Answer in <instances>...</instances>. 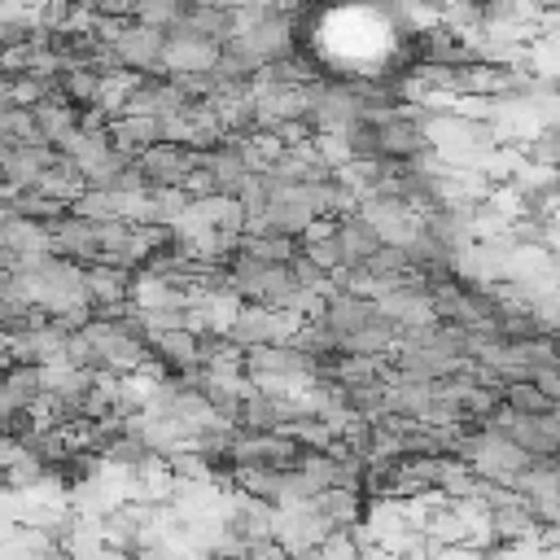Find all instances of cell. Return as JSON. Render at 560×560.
I'll return each instance as SVG.
<instances>
[{"instance_id":"obj_1","label":"cell","mask_w":560,"mask_h":560,"mask_svg":"<svg viewBox=\"0 0 560 560\" xmlns=\"http://www.w3.org/2000/svg\"><path fill=\"white\" fill-rule=\"evenodd\" d=\"M136 166L149 179V188H184V179L201 166V149L179 140H158L144 153H136Z\"/></svg>"},{"instance_id":"obj_2","label":"cell","mask_w":560,"mask_h":560,"mask_svg":"<svg viewBox=\"0 0 560 560\" xmlns=\"http://www.w3.org/2000/svg\"><path fill=\"white\" fill-rule=\"evenodd\" d=\"M433 153L429 127L411 114H381L376 118V162H416Z\"/></svg>"},{"instance_id":"obj_3","label":"cell","mask_w":560,"mask_h":560,"mask_svg":"<svg viewBox=\"0 0 560 560\" xmlns=\"http://www.w3.org/2000/svg\"><path fill=\"white\" fill-rule=\"evenodd\" d=\"M162 44H166V35L158 26H144V22L109 35V52L127 70H153V66H162Z\"/></svg>"},{"instance_id":"obj_4","label":"cell","mask_w":560,"mask_h":560,"mask_svg":"<svg viewBox=\"0 0 560 560\" xmlns=\"http://www.w3.org/2000/svg\"><path fill=\"white\" fill-rule=\"evenodd\" d=\"M376 319V302L363 298V293H350V289H332L328 293V306H324V324L332 328L337 341H346L350 332L368 328Z\"/></svg>"},{"instance_id":"obj_5","label":"cell","mask_w":560,"mask_h":560,"mask_svg":"<svg viewBox=\"0 0 560 560\" xmlns=\"http://www.w3.org/2000/svg\"><path fill=\"white\" fill-rule=\"evenodd\" d=\"M332 236H337V245H341V254H346V267H359V262H368V258L381 249V236L372 232V223H368L359 210L337 214V219H332Z\"/></svg>"},{"instance_id":"obj_6","label":"cell","mask_w":560,"mask_h":560,"mask_svg":"<svg viewBox=\"0 0 560 560\" xmlns=\"http://www.w3.org/2000/svg\"><path fill=\"white\" fill-rule=\"evenodd\" d=\"M311 503H315L332 525H354V521L363 516V508H368L359 486H324Z\"/></svg>"},{"instance_id":"obj_7","label":"cell","mask_w":560,"mask_h":560,"mask_svg":"<svg viewBox=\"0 0 560 560\" xmlns=\"http://www.w3.org/2000/svg\"><path fill=\"white\" fill-rule=\"evenodd\" d=\"M503 402H508L516 416H547V411H556V402L542 394L538 381H508V385H503Z\"/></svg>"},{"instance_id":"obj_8","label":"cell","mask_w":560,"mask_h":560,"mask_svg":"<svg viewBox=\"0 0 560 560\" xmlns=\"http://www.w3.org/2000/svg\"><path fill=\"white\" fill-rule=\"evenodd\" d=\"M521 153H525V162L560 166V127H538V136H529Z\"/></svg>"},{"instance_id":"obj_9","label":"cell","mask_w":560,"mask_h":560,"mask_svg":"<svg viewBox=\"0 0 560 560\" xmlns=\"http://www.w3.org/2000/svg\"><path fill=\"white\" fill-rule=\"evenodd\" d=\"M433 560H486V551L472 547V542H442Z\"/></svg>"},{"instance_id":"obj_10","label":"cell","mask_w":560,"mask_h":560,"mask_svg":"<svg viewBox=\"0 0 560 560\" xmlns=\"http://www.w3.org/2000/svg\"><path fill=\"white\" fill-rule=\"evenodd\" d=\"M538 4H542V9H560V0H538Z\"/></svg>"}]
</instances>
